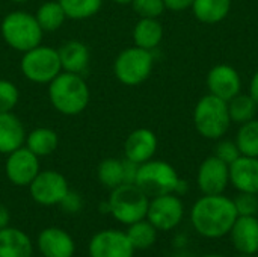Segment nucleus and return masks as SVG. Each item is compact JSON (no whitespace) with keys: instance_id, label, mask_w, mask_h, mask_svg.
<instances>
[{"instance_id":"obj_1","label":"nucleus","mask_w":258,"mask_h":257,"mask_svg":"<svg viewBox=\"0 0 258 257\" xmlns=\"http://www.w3.org/2000/svg\"><path fill=\"white\" fill-rule=\"evenodd\" d=\"M239 214L233 198L218 195H203L190 209V224L194 230L206 239H221L227 236Z\"/></svg>"},{"instance_id":"obj_2","label":"nucleus","mask_w":258,"mask_h":257,"mask_svg":"<svg viewBox=\"0 0 258 257\" xmlns=\"http://www.w3.org/2000/svg\"><path fill=\"white\" fill-rule=\"evenodd\" d=\"M48 100L56 112L76 117L86 111L91 101V89L82 74L60 71L48 83Z\"/></svg>"},{"instance_id":"obj_3","label":"nucleus","mask_w":258,"mask_h":257,"mask_svg":"<svg viewBox=\"0 0 258 257\" xmlns=\"http://www.w3.org/2000/svg\"><path fill=\"white\" fill-rule=\"evenodd\" d=\"M0 35L8 47L24 53L42 44L44 30L41 29L35 14L27 11H11L0 23Z\"/></svg>"},{"instance_id":"obj_4","label":"nucleus","mask_w":258,"mask_h":257,"mask_svg":"<svg viewBox=\"0 0 258 257\" xmlns=\"http://www.w3.org/2000/svg\"><path fill=\"white\" fill-rule=\"evenodd\" d=\"M194 126L203 138L221 139L231 126L228 103L212 94L201 97L194 109Z\"/></svg>"},{"instance_id":"obj_5","label":"nucleus","mask_w":258,"mask_h":257,"mask_svg":"<svg viewBox=\"0 0 258 257\" xmlns=\"http://www.w3.org/2000/svg\"><path fill=\"white\" fill-rule=\"evenodd\" d=\"M107 203L110 215L118 223L130 226L147 218L150 197L135 183H122L110 191Z\"/></svg>"},{"instance_id":"obj_6","label":"nucleus","mask_w":258,"mask_h":257,"mask_svg":"<svg viewBox=\"0 0 258 257\" xmlns=\"http://www.w3.org/2000/svg\"><path fill=\"white\" fill-rule=\"evenodd\" d=\"M153 68V52L138 45L121 50L113 61V74L116 80L125 86H138L144 83L151 76Z\"/></svg>"},{"instance_id":"obj_7","label":"nucleus","mask_w":258,"mask_h":257,"mask_svg":"<svg viewBox=\"0 0 258 257\" xmlns=\"http://www.w3.org/2000/svg\"><path fill=\"white\" fill-rule=\"evenodd\" d=\"M20 71L32 83L48 85L62 71L57 48L39 44L24 52L20 59Z\"/></svg>"},{"instance_id":"obj_8","label":"nucleus","mask_w":258,"mask_h":257,"mask_svg":"<svg viewBox=\"0 0 258 257\" xmlns=\"http://www.w3.org/2000/svg\"><path fill=\"white\" fill-rule=\"evenodd\" d=\"M178 180L180 176L171 164L153 158L151 161L139 165L135 185L153 198L165 194H174Z\"/></svg>"},{"instance_id":"obj_9","label":"nucleus","mask_w":258,"mask_h":257,"mask_svg":"<svg viewBox=\"0 0 258 257\" xmlns=\"http://www.w3.org/2000/svg\"><path fill=\"white\" fill-rule=\"evenodd\" d=\"M184 218V204L177 194H165L150 198L147 220L159 232H171Z\"/></svg>"},{"instance_id":"obj_10","label":"nucleus","mask_w":258,"mask_h":257,"mask_svg":"<svg viewBox=\"0 0 258 257\" xmlns=\"http://www.w3.org/2000/svg\"><path fill=\"white\" fill-rule=\"evenodd\" d=\"M27 188L32 200L41 206H59L70 191L65 176L56 170L39 171Z\"/></svg>"},{"instance_id":"obj_11","label":"nucleus","mask_w":258,"mask_h":257,"mask_svg":"<svg viewBox=\"0 0 258 257\" xmlns=\"http://www.w3.org/2000/svg\"><path fill=\"white\" fill-rule=\"evenodd\" d=\"M39 171H41L39 158L33 155L27 147L23 145L15 151L6 155L5 174L12 185L29 186Z\"/></svg>"},{"instance_id":"obj_12","label":"nucleus","mask_w":258,"mask_h":257,"mask_svg":"<svg viewBox=\"0 0 258 257\" xmlns=\"http://www.w3.org/2000/svg\"><path fill=\"white\" fill-rule=\"evenodd\" d=\"M197 185L203 195L224 194L230 185V165L215 155L206 158L198 168Z\"/></svg>"},{"instance_id":"obj_13","label":"nucleus","mask_w":258,"mask_h":257,"mask_svg":"<svg viewBox=\"0 0 258 257\" xmlns=\"http://www.w3.org/2000/svg\"><path fill=\"white\" fill-rule=\"evenodd\" d=\"M89 257H133L135 248L121 230H101L89 241Z\"/></svg>"},{"instance_id":"obj_14","label":"nucleus","mask_w":258,"mask_h":257,"mask_svg":"<svg viewBox=\"0 0 258 257\" xmlns=\"http://www.w3.org/2000/svg\"><path fill=\"white\" fill-rule=\"evenodd\" d=\"M206 83L209 94L216 95L225 101H230L242 91V79L239 71L227 64L215 65L209 71Z\"/></svg>"},{"instance_id":"obj_15","label":"nucleus","mask_w":258,"mask_h":257,"mask_svg":"<svg viewBox=\"0 0 258 257\" xmlns=\"http://www.w3.org/2000/svg\"><path fill=\"white\" fill-rule=\"evenodd\" d=\"M159 141L151 129L139 127L128 133L124 142V156L138 165L151 161L157 151Z\"/></svg>"},{"instance_id":"obj_16","label":"nucleus","mask_w":258,"mask_h":257,"mask_svg":"<svg viewBox=\"0 0 258 257\" xmlns=\"http://www.w3.org/2000/svg\"><path fill=\"white\" fill-rule=\"evenodd\" d=\"M228 236L239 254H258V217H237Z\"/></svg>"},{"instance_id":"obj_17","label":"nucleus","mask_w":258,"mask_h":257,"mask_svg":"<svg viewBox=\"0 0 258 257\" xmlns=\"http://www.w3.org/2000/svg\"><path fill=\"white\" fill-rule=\"evenodd\" d=\"M38 250L44 257H73L76 242L68 232L57 227H47L38 236Z\"/></svg>"},{"instance_id":"obj_18","label":"nucleus","mask_w":258,"mask_h":257,"mask_svg":"<svg viewBox=\"0 0 258 257\" xmlns=\"http://www.w3.org/2000/svg\"><path fill=\"white\" fill-rule=\"evenodd\" d=\"M230 183L237 192L258 194V158H237L230 165Z\"/></svg>"},{"instance_id":"obj_19","label":"nucleus","mask_w":258,"mask_h":257,"mask_svg":"<svg viewBox=\"0 0 258 257\" xmlns=\"http://www.w3.org/2000/svg\"><path fill=\"white\" fill-rule=\"evenodd\" d=\"M57 53H59L60 65H62V71L83 76V73L89 68V64H91L89 47L79 39L65 41L57 48Z\"/></svg>"},{"instance_id":"obj_20","label":"nucleus","mask_w":258,"mask_h":257,"mask_svg":"<svg viewBox=\"0 0 258 257\" xmlns=\"http://www.w3.org/2000/svg\"><path fill=\"white\" fill-rule=\"evenodd\" d=\"M26 127L14 112H0V155H9L26 142Z\"/></svg>"},{"instance_id":"obj_21","label":"nucleus","mask_w":258,"mask_h":257,"mask_svg":"<svg viewBox=\"0 0 258 257\" xmlns=\"http://www.w3.org/2000/svg\"><path fill=\"white\" fill-rule=\"evenodd\" d=\"M32 254L33 245L24 232L9 226L0 230V257H32Z\"/></svg>"},{"instance_id":"obj_22","label":"nucleus","mask_w":258,"mask_h":257,"mask_svg":"<svg viewBox=\"0 0 258 257\" xmlns=\"http://www.w3.org/2000/svg\"><path fill=\"white\" fill-rule=\"evenodd\" d=\"M132 36L133 45L153 52L163 41V26L159 18H139L133 27Z\"/></svg>"},{"instance_id":"obj_23","label":"nucleus","mask_w":258,"mask_h":257,"mask_svg":"<svg viewBox=\"0 0 258 257\" xmlns=\"http://www.w3.org/2000/svg\"><path fill=\"white\" fill-rule=\"evenodd\" d=\"M24 147H27L38 158L50 156L59 147V135L50 127H36L27 133Z\"/></svg>"},{"instance_id":"obj_24","label":"nucleus","mask_w":258,"mask_h":257,"mask_svg":"<svg viewBox=\"0 0 258 257\" xmlns=\"http://www.w3.org/2000/svg\"><path fill=\"white\" fill-rule=\"evenodd\" d=\"M190 9L198 21L204 24H216L228 17L231 0H194Z\"/></svg>"},{"instance_id":"obj_25","label":"nucleus","mask_w":258,"mask_h":257,"mask_svg":"<svg viewBox=\"0 0 258 257\" xmlns=\"http://www.w3.org/2000/svg\"><path fill=\"white\" fill-rule=\"evenodd\" d=\"M35 17L41 29L44 30V33L45 32L51 33V32L59 30L67 20V15L57 0H48V2L41 3L35 12Z\"/></svg>"},{"instance_id":"obj_26","label":"nucleus","mask_w":258,"mask_h":257,"mask_svg":"<svg viewBox=\"0 0 258 257\" xmlns=\"http://www.w3.org/2000/svg\"><path fill=\"white\" fill-rule=\"evenodd\" d=\"M157 232L159 230L147 218H144L141 221L130 224L125 233L135 250H148L156 244Z\"/></svg>"},{"instance_id":"obj_27","label":"nucleus","mask_w":258,"mask_h":257,"mask_svg":"<svg viewBox=\"0 0 258 257\" xmlns=\"http://www.w3.org/2000/svg\"><path fill=\"white\" fill-rule=\"evenodd\" d=\"M228 103V112L231 123L243 124L255 118L258 111V105L249 94H237Z\"/></svg>"},{"instance_id":"obj_28","label":"nucleus","mask_w":258,"mask_h":257,"mask_svg":"<svg viewBox=\"0 0 258 257\" xmlns=\"http://www.w3.org/2000/svg\"><path fill=\"white\" fill-rule=\"evenodd\" d=\"M97 177H98L100 183L110 191L113 188L122 185L124 183V161L116 159V158L103 159L98 164Z\"/></svg>"},{"instance_id":"obj_29","label":"nucleus","mask_w":258,"mask_h":257,"mask_svg":"<svg viewBox=\"0 0 258 257\" xmlns=\"http://www.w3.org/2000/svg\"><path fill=\"white\" fill-rule=\"evenodd\" d=\"M67 15V20H88L97 15L103 6V0H57Z\"/></svg>"},{"instance_id":"obj_30","label":"nucleus","mask_w":258,"mask_h":257,"mask_svg":"<svg viewBox=\"0 0 258 257\" xmlns=\"http://www.w3.org/2000/svg\"><path fill=\"white\" fill-rule=\"evenodd\" d=\"M234 142L242 156L258 158V120L240 124Z\"/></svg>"},{"instance_id":"obj_31","label":"nucleus","mask_w":258,"mask_h":257,"mask_svg":"<svg viewBox=\"0 0 258 257\" xmlns=\"http://www.w3.org/2000/svg\"><path fill=\"white\" fill-rule=\"evenodd\" d=\"M18 86L8 79H0V112H12L18 105Z\"/></svg>"},{"instance_id":"obj_32","label":"nucleus","mask_w":258,"mask_h":257,"mask_svg":"<svg viewBox=\"0 0 258 257\" xmlns=\"http://www.w3.org/2000/svg\"><path fill=\"white\" fill-rule=\"evenodd\" d=\"M132 8L139 18H159L166 9L163 0H133Z\"/></svg>"},{"instance_id":"obj_33","label":"nucleus","mask_w":258,"mask_h":257,"mask_svg":"<svg viewBox=\"0 0 258 257\" xmlns=\"http://www.w3.org/2000/svg\"><path fill=\"white\" fill-rule=\"evenodd\" d=\"M239 217H257L258 215V194L239 192L233 198Z\"/></svg>"},{"instance_id":"obj_34","label":"nucleus","mask_w":258,"mask_h":257,"mask_svg":"<svg viewBox=\"0 0 258 257\" xmlns=\"http://www.w3.org/2000/svg\"><path fill=\"white\" fill-rule=\"evenodd\" d=\"M215 156L218 159H221L222 162L231 165L237 158H240V151L236 145L234 141H230V139H224V141H219L216 148H215Z\"/></svg>"},{"instance_id":"obj_35","label":"nucleus","mask_w":258,"mask_h":257,"mask_svg":"<svg viewBox=\"0 0 258 257\" xmlns=\"http://www.w3.org/2000/svg\"><path fill=\"white\" fill-rule=\"evenodd\" d=\"M59 206L67 214H77L82 209V206H83V200H82V197L76 191H71L70 189L67 192V195L62 198V201L59 203Z\"/></svg>"},{"instance_id":"obj_36","label":"nucleus","mask_w":258,"mask_h":257,"mask_svg":"<svg viewBox=\"0 0 258 257\" xmlns=\"http://www.w3.org/2000/svg\"><path fill=\"white\" fill-rule=\"evenodd\" d=\"M139 165L124 159V183H135Z\"/></svg>"},{"instance_id":"obj_37","label":"nucleus","mask_w":258,"mask_h":257,"mask_svg":"<svg viewBox=\"0 0 258 257\" xmlns=\"http://www.w3.org/2000/svg\"><path fill=\"white\" fill-rule=\"evenodd\" d=\"M165 2V6L166 9L169 11H175V12H180V11H186L192 6L194 0H163Z\"/></svg>"},{"instance_id":"obj_38","label":"nucleus","mask_w":258,"mask_h":257,"mask_svg":"<svg viewBox=\"0 0 258 257\" xmlns=\"http://www.w3.org/2000/svg\"><path fill=\"white\" fill-rule=\"evenodd\" d=\"M9 223H11V214H9V209H8L3 203H0V230H2V229H5V227H8V226H9Z\"/></svg>"},{"instance_id":"obj_39","label":"nucleus","mask_w":258,"mask_h":257,"mask_svg":"<svg viewBox=\"0 0 258 257\" xmlns=\"http://www.w3.org/2000/svg\"><path fill=\"white\" fill-rule=\"evenodd\" d=\"M249 95L255 100V103L258 105V71H255V74L251 79V83H249Z\"/></svg>"},{"instance_id":"obj_40","label":"nucleus","mask_w":258,"mask_h":257,"mask_svg":"<svg viewBox=\"0 0 258 257\" xmlns=\"http://www.w3.org/2000/svg\"><path fill=\"white\" fill-rule=\"evenodd\" d=\"M187 244H189V239H187L186 235H178V236L174 239V247H175L177 250H186Z\"/></svg>"},{"instance_id":"obj_41","label":"nucleus","mask_w":258,"mask_h":257,"mask_svg":"<svg viewBox=\"0 0 258 257\" xmlns=\"http://www.w3.org/2000/svg\"><path fill=\"white\" fill-rule=\"evenodd\" d=\"M187 191H189V185H187V182H186V180H183V179H180V180H178V183H177V188H175V192H174V194H177L178 197H181V195L187 194Z\"/></svg>"},{"instance_id":"obj_42","label":"nucleus","mask_w":258,"mask_h":257,"mask_svg":"<svg viewBox=\"0 0 258 257\" xmlns=\"http://www.w3.org/2000/svg\"><path fill=\"white\" fill-rule=\"evenodd\" d=\"M174 257H192V254H189L186 250H178V253Z\"/></svg>"},{"instance_id":"obj_43","label":"nucleus","mask_w":258,"mask_h":257,"mask_svg":"<svg viewBox=\"0 0 258 257\" xmlns=\"http://www.w3.org/2000/svg\"><path fill=\"white\" fill-rule=\"evenodd\" d=\"M113 3H116V5H122V6H125V5H132V2L133 0H112Z\"/></svg>"},{"instance_id":"obj_44","label":"nucleus","mask_w":258,"mask_h":257,"mask_svg":"<svg viewBox=\"0 0 258 257\" xmlns=\"http://www.w3.org/2000/svg\"><path fill=\"white\" fill-rule=\"evenodd\" d=\"M9 2H12L15 5H23V3H27L29 0H9Z\"/></svg>"},{"instance_id":"obj_45","label":"nucleus","mask_w":258,"mask_h":257,"mask_svg":"<svg viewBox=\"0 0 258 257\" xmlns=\"http://www.w3.org/2000/svg\"><path fill=\"white\" fill-rule=\"evenodd\" d=\"M203 257H227V256H222V254H206V256Z\"/></svg>"},{"instance_id":"obj_46","label":"nucleus","mask_w":258,"mask_h":257,"mask_svg":"<svg viewBox=\"0 0 258 257\" xmlns=\"http://www.w3.org/2000/svg\"><path fill=\"white\" fill-rule=\"evenodd\" d=\"M240 257H252V256H245V254H240Z\"/></svg>"},{"instance_id":"obj_47","label":"nucleus","mask_w":258,"mask_h":257,"mask_svg":"<svg viewBox=\"0 0 258 257\" xmlns=\"http://www.w3.org/2000/svg\"><path fill=\"white\" fill-rule=\"evenodd\" d=\"M252 257H258V254H255V256H252Z\"/></svg>"}]
</instances>
